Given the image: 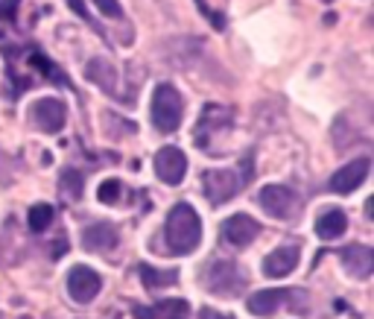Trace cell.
Segmentation results:
<instances>
[{
  "label": "cell",
  "mask_w": 374,
  "mask_h": 319,
  "mask_svg": "<svg viewBox=\"0 0 374 319\" xmlns=\"http://www.w3.org/2000/svg\"><path fill=\"white\" fill-rule=\"evenodd\" d=\"M82 188H85L82 173H79V170H73V167H67L65 173H62V193L70 196V200H79V196H82Z\"/></svg>",
  "instance_id": "obj_20"
},
{
  "label": "cell",
  "mask_w": 374,
  "mask_h": 319,
  "mask_svg": "<svg viewBox=\"0 0 374 319\" xmlns=\"http://www.w3.org/2000/svg\"><path fill=\"white\" fill-rule=\"evenodd\" d=\"M18 4H21V0H4V4H0V15H4L6 21H12V18H15Z\"/></svg>",
  "instance_id": "obj_26"
},
{
  "label": "cell",
  "mask_w": 374,
  "mask_h": 319,
  "mask_svg": "<svg viewBox=\"0 0 374 319\" xmlns=\"http://www.w3.org/2000/svg\"><path fill=\"white\" fill-rule=\"evenodd\" d=\"M258 202H260V208H263L269 217H275V220H290V217L295 214V208H298V196H295L290 188H284V185H266V188H260V193H258Z\"/></svg>",
  "instance_id": "obj_6"
},
{
  "label": "cell",
  "mask_w": 374,
  "mask_h": 319,
  "mask_svg": "<svg viewBox=\"0 0 374 319\" xmlns=\"http://www.w3.org/2000/svg\"><path fill=\"white\" fill-rule=\"evenodd\" d=\"M196 6L202 9V15H205V18H208V21L214 23V30H226V18H222L219 12H214V9H211V6L205 4V0H196Z\"/></svg>",
  "instance_id": "obj_24"
},
{
  "label": "cell",
  "mask_w": 374,
  "mask_h": 319,
  "mask_svg": "<svg viewBox=\"0 0 374 319\" xmlns=\"http://www.w3.org/2000/svg\"><path fill=\"white\" fill-rule=\"evenodd\" d=\"M345 229H348V217H345V211H339V208L325 211V214L319 217V223H316V234H319L321 240H336V237L345 234Z\"/></svg>",
  "instance_id": "obj_17"
},
{
  "label": "cell",
  "mask_w": 374,
  "mask_h": 319,
  "mask_svg": "<svg viewBox=\"0 0 374 319\" xmlns=\"http://www.w3.org/2000/svg\"><path fill=\"white\" fill-rule=\"evenodd\" d=\"M85 77H88L94 85L103 88V94H109V97H117V94H120L117 67H114L109 59H103V56H94V59L85 65Z\"/></svg>",
  "instance_id": "obj_13"
},
{
  "label": "cell",
  "mask_w": 374,
  "mask_h": 319,
  "mask_svg": "<svg viewBox=\"0 0 374 319\" xmlns=\"http://www.w3.org/2000/svg\"><path fill=\"white\" fill-rule=\"evenodd\" d=\"M67 6H70L73 12H77V15H79V18L85 21V23H91V27H94V30H97L99 36H103V38H106V30H103V27H99V23H97V21H94V18L88 15V9H85V4H82V0H67Z\"/></svg>",
  "instance_id": "obj_23"
},
{
  "label": "cell",
  "mask_w": 374,
  "mask_h": 319,
  "mask_svg": "<svg viewBox=\"0 0 374 319\" xmlns=\"http://www.w3.org/2000/svg\"><path fill=\"white\" fill-rule=\"evenodd\" d=\"M149 114H153V126L164 135L176 132L182 126V117H185V103H182V94L176 91V85L161 82L153 91V103H149Z\"/></svg>",
  "instance_id": "obj_3"
},
{
  "label": "cell",
  "mask_w": 374,
  "mask_h": 319,
  "mask_svg": "<svg viewBox=\"0 0 374 319\" xmlns=\"http://www.w3.org/2000/svg\"><path fill=\"white\" fill-rule=\"evenodd\" d=\"M342 266L348 269V276H354L360 281H365L371 276V269H374V252L368 247H363V243H351V247H342L336 249Z\"/></svg>",
  "instance_id": "obj_11"
},
{
  "label": "cell",
  "mask_w": 374,
  "mask_h": 319,
  "mask_svg": "<svg viewBox=\"0 0 374 319\" xmlns=\"http://www.w3.org/2000/svg\"><path fill=\"white\" fill-rule=\"evenodd\" d=\"M35 126L44 129V132H62L65 129V120H67V106L59 100V97H41V100L33 103L30 109Z\"/></svg>",
  "instance_id": "obj_7"
},
{
  "label": "cell",
  "mask_w": 374,
  "mask_h": 319,
  "mask_svg": "<svg viewBox=\"0 0 374 319\" xmlns=\"http://www.w3.org/2000/svg\"><path fill=\"white\" fill-rule=\"evenodd\" d=\"M138 319H187L190 308L182 299H164L155 308H135Z\"/></svg>",
  "instance_id": "obj_15"
},
{
  "label": "cell",
  "mask_w": 374,
  "mask_h": 319,
  "mask_svg": "<svg viewBox=\"0 0 374 319\" xmlns=\"http://www.w3.org/2000/svg\"><path fill=\"white\" fill-rule=\"evenodd\" d=\"M53 217H56L53 205H47V202L33 205V208H30V214H27V226H30V232L41 234V232H47V226H50V223H53Z\"/></svg>",
  "instance_id": "obj_19"
},
{
  "label": "cell",
  "mask_w": 374,
  "mask_h": 319,
  "mask_svg": "<svg viewBox=\"0 0 374 319\" xmlns=\"http://www.w3.org/2000/svg\"><path fill=\"white\" fill-rule=\"evenodd\" d=\"M33 65H35V67H38V70L44 73V77H47V80H53V82H59V85H65V88H70V80H67V77H65V73H62V70H59V67H56L53 62H50V59H44L41 53H33Z\"/></svg>",
  "instance_id": "obj_21"
},
{
  "label": "cell",
  "mask_w": 374,
  "mask_h": 319,
  "mask_svg": "<svg viewBox=\"0 0 374 319\" xmlns=\"http://www.w3.org/2000/svg\"><path fill=\"white\" fill-rule=\"evenodd\" d=\"M164 237H167V252L170 255H190L196 252V247L202 243V220H199L196 208L187 202H176L167 214V226H164Z\"/></svg>",
  "instance_id": "obj_1"
},
{
  "label": "cell",
  "mask_w": 374,
  "mask_h": 319,
  "mask_svg": "<svg viewBox=\"0 0 374 319\" xmlns=\"http://www.w3.org/2000/svg\"><path fill=\"white\" fill-rule=\"evenodd\" d=\"M120 196H123V185L117 179H106L103 185L97 188V200L103 202V205H114L120 202Z\"/></svg>",
  "instance_id": "obj_22"
},
{
  "label": "cell",
  "mask_w": 374,
  "mask_h": 319,
  "mask_svg": "<svg viewBox=\"0 0 374 319\" xmlns=\"http://www.w3.org/2000/svg\"><path fill=\"white\" fill-rule=\"evenodd\" d=\"M284 299H287V293H281V290H258L255 296H248L246 308L255 316H272Z\"/></svg>",
  "instance_id": "obj_16"
},
{
  "label": "cell",
  "mask_w": 374,
  "mask_h": 319,
  "mask_svg": "<svg viewBox=\"0 0 374 319\" xmlns=\"http://www.w3.org/2000/svg\"><path fill=\"white\" fill-rule=\"evenodd\" d=\"M202 188H205V196L211 205H226L231 196H237L248 179H252V156H246L240 167H216V170H208L202 176Z\"/></svg>",
  "instance_id": "obj_2"
},
{
  "label": "cell",
  "mask_w": 374,
  "mask_h": 319,
  "mask_svg": "<svg viewBox=\"0 0 374 319\" xmlns=\"http://www.w3.org/2000/svg\"><path fill=\"white\" fill-rule=\"evenodd\" d=\"M205 287L216 296H226V299H234L246 290V276L243 269L234 264V261H214L205 266Z\"/></svg>",
  "instance_id": "obj_4"
},
{
  "label": "cell",
  "mask_w": 374,
  "mask_h": 319,
  "mask_svg": "<svg viewBox=\"0 0 374 319\" xmlns=\"http://www.w3.org/2000/svg\"><path fill=\"white\" fill-rule=\"evenodd\" d=\"M258 234H260V226L248 214H234V217H229L226 223H222V237H226V243H231V247H237V249H246L248 243H255Z\"/></svg>",
  "instance_id": "obj_10"
},
{
  "label": "cell",
  "mask_w": 374,
  "mask_h": 319,
  "mask_svg": "<svg viewBox=\"0 0 374 319\" xmlns=\"http://www.w3.org/2000/svg\"><path fill=\"white\" fill-rule=\"evenodd\" d=\"M298 247H278L275 252H269L263 258V276L269 279H287L290 273H295L298 266Z\"/></svg>",
  "instance_id": "obj_12"
},
{
  "label": "cell",
  "mask_w": 374,
  "mask_h": 319,
  "mask_svg": "<svg viewBox=\"0 0 374 319\" xmlns=\"http://www.w3.org/2000/svg\"><path fill=\"white\" fill-rule=\"evenodd\" d=\"M99 290H103V276L97 273V269L85 266V264H77L70 266L67 273V296L77 302V305H91Z\"/></svg>",
  "instance_id": "obj_5"
},
{
  "label": "cell",
  "mask_w": 374,
  "mask_h": 319,
  "mask_svg": "<svg viewBox=\"0 0 374 319\" xmlns=\"http://www.w3.org/2000/svg\"><path fill=\"white\" fill-rule=\"evenodd\" d=\"M82 247L88 252H109L117 247V232L109 223H91L82 232Z\"/></svg>",
  "instance_id": "obj_14"
},
{
  "label": "cell",
  "mask_w": 374,
  "mask_h": 319,
  "mask_svg": "<svg viewBox=\"0 0 374 319\" xmlns=\"http://www.w3.org/2000/svg\"><path fill=\"white\" fill-rule=\"evenodd\" d=\"M199 319H234V316L219 313V310H214V308H202V310H199Z\"/></svg>",
  "instance_id": "obj_27"
},
{
  "label": "cell",
  "mask_w": 374,
  "mask_h": 319,
  "mask_svg": "<svg viewBox=\"0 0 374 319\" xmlns=\"http://www.w3.org/2000/svg\"><path fill=\"white\" fill-rule=\"evenodd\" d=\"M155 173L170 188L182 185V179L187 173V156L179 150V146H164V150H158V156H155Z\"/></svg>",
  "instance_id": "obj_9"
},
{
  "label": "cell",
  "mask_w": 374,
  "mask_h": 319,
  "mask_svg": "<svg viewBox=\"0 0 374 319\" xmlns=\"http://www.w3.org/2000/svg\"><path fill=\"white\" fill-rule=\"evenodd\" d=\"M368 170H371V158H368V156L351 158L345 167H339L336 173L331 176L328 188H331L334 193H354V190L368 179Z\"/></svg>",
  "instance_id": "obj_8"
},
{
  "label": "cell",
  "mask_w": 374,
  "mask_h": 319,
  "mask_svg": "<svg viewBox=\"0 0 374 319\" xmlns=\"http://www.w3.org/2000/svg\"><path fill=\"white\" fill-rule=\"evenodd\" d=\"M94 6L103 12L106 18H120V15H123V9H120L117 0H94Z\"/></svg>",
  "instance_id": "obj_25"
},
{
  "label": "cell",
  "mask_w": 374,
  "mask_h": 319,
  "mask_svg": "<svg viewBox=\"0 0 374 319\" xmlns=\"http://www.w3.org/2000/svg\"><path fill=\"white\" fill-rule=\"evenodd\" d=\"M138 273H141V281H143L149 290H158V287H172V284L179 281L176 269H155V266H149V264H141V266H138Z\"/></svg>",
  "instance_id": "obj_18"
}]
</instances>
